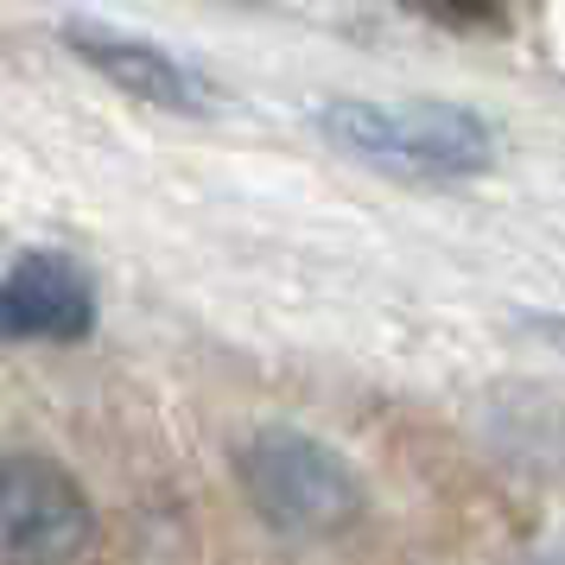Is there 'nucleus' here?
<instances>
[{
	"mask_svg": "<svg viewBox=\"0 0 565 565\" xmlns=\"http://www.w3.org/2000/svg\"><path fill=\"white\" fill-rule=\"evenodd\" d=\"M413 7L445 20V26H495L509 13V0H413Z\"/></svg>",
	"mask_w": 565,
	"mask_h": 565,
	"instance_id": "423d86ee",
	"label": "nucleus"
},
{
	"mask_svg": "<svg viewBox=\"0 0 565 565\" xmlns=\"http://www.w3.org/2000/svg\"><path fill=\"white\" fill-rule=\"evenodd\" d=\"M96 534L89 495L52 458H0V559H71Z\"/></svg>",
	"mask_w": 565,
	"mask_h": 565,
	"instance_id": "7ed1b4c3",
	"label": "nucleus"
},
{
	"mask_svg": "<svg viewBox=\"0 0 565 565\" xmlns=\"http://www.w3.org/2000/svg\"><path fill=\"white\" fill-rule=\"evenodd\" d=\"M235 463H242V483L255 495V509L280 534H343L362 509L356 470L306 433L267 426L242 445Z\"/></svg>",
	"mask_w": 565,
	"mask_h": 565,
	"instance_id": "f03ea898",
	"label": "nucleus"
},
{
	"mask_svg": "<svg viewBox=\"0 0 565 565\" xmlns=\"http://www.w3.org/2000/svg\"><path fill=\"white\" fill-rule=\"evenodd\" d=\"M64 45H71L89 71H103L115 89L140 96V103H153V108H204L198 77L179 71L166 52L140 45V39H121V32H103V26H64Z\"/></svg>",
	"mask_w": 565,
	"mask_h": 565,
	"instance_id": "39448f33",
	"label": "nucleus"
},
{
	"mask_svg": "<svg viewBox=\"0 0 565 565\" xmlns=\"http://www.w3.org/2000/svg\"><path fill=\"white\" fill-rule=\"evenodd\" d=\"M318 128L394 179H470L495 159L483 121L445 103H331Z\"/></svg>",
	"mask_w": 565,
	"mask_h": 565,
	"instance_id": "f257e3e1",
	"label": "nucleus"
},
{
	"mask_svg": "<svg viewBox=\"0 0 565 565\" xmlns=\"http://www.w3.org/2000/svg\"><path fill=\"white\" fill-rule=\"evenodd\" d=\"M96 324V292L89 274L64 255H26L0 280V337H45V343H77Z\"/></svg>",
	"mask_w": 565,
	"mask_h": 565,
	"instance_id": "20e7f679",
	"label": "nucleus"
}]
</instances>
